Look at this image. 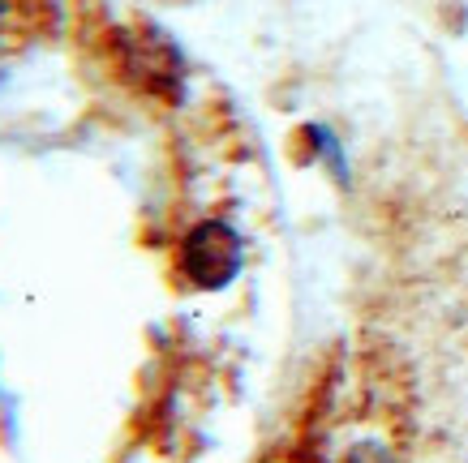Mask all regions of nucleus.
Here are the masks:
<instances>
[{
	"instance_id": "obj_1",
	"label": "nucleus",
	"mask_w": 468,
	"mask_h": 463,
	"mask_svg": "<svg viewBox=\"0 0 468 463\" xmlns=\"http://www.w3.org/2000/svg\"><path fill=\"white\" fill-rule=\"evenodd\" d=\"M245 262V240L237 227H228L224 219H202L185 232L181 240V270L185 279L202 288V292H219L241 275Z\"/></svg>"
},
{
	"instance_id": "obj_2",
	"label": "nucleus",
	"mask_w": 468,
	"mask_h": 463,
	"mask_svg": "<svg viewBox=\"0 0 468 463\" xmlns=\"http://www.w3.org/2000/svg\"><path fill=\"white\" fill-rule=\"evenodd\" d=\"M305 133H310V138H314V146H318V154H323L326 163H331V172H335V176H340V181H344V176H348V168H344V154H340V146H335V138H331V133H326L323 125H310V129H305Z\"/></svg>"
},
{
	"instance_id": "obj_3",
	"label": "nucleus",
	"mask_w": 468,
	"mask_h": 463,
	"mask_svg": "<svg viewBox=\"0 0 468 463\" xmlns=\"http://www.w3.org/2000/svg\"><path fill=\"white\" fill-rule=\"evenodd\" d=\"M9 14H14V0H0V22H5Z\"/></svg>"
}]
</instances>
